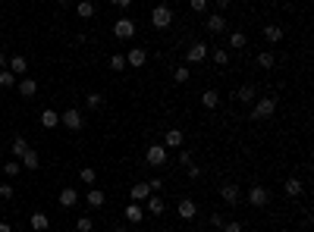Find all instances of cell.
<instances>
[{"instance_id": "9f6ffc18", "label": "cell", "mask_w": 314, "mask_h": 232, "mask_svg": "<svg viewBox=\"0 0 314 232\" xmlns=\"http://www.w3.org/2000/svg\"><path fill=\"white\" fill-rule=\"evenodd\" d=\"M302 232H305V229H302Z\"/></svg>"}, {"instance_id": "8d00e7d4", "label": "cell", "mask_w": 314, "mask_h": 232, "mask_svg": "<svg viewBox=\"0 0 314 232\" xmlns=\"http://www.w3.org/2000/svg\"><path fill=\"white\" fill-rule=\"evenodd\" d=\"M110 69H113V72H123V69H126V57H123V54H113V57H110Z\"/></svg>"}, {"instance_id": "277c9868", "label": "cell", "mask_w": 314, "mask_h": 232, "mask_svg": "<svg viewBox=\"0 0 314 232\" xmlns=\"http://www.w3.org/2000/svg\"><path fill=\"white\" fill-rule=\"evenodd\" d=\"M205 60H208V44H205V41L189 44V50H185V63L195 66V63H205Z\"/></svg>"}, {"instance_id": "4fadbf2b", "label": "cell", "mask_w": 314, "mask_h": 232, "mask_svg": "<svg viewBox=\"0 0 314 232\" xmlns=\"http://www.w3.org/2000/svg\"><path fill=\"white\" fill-rule=\"evenodd\" d=\"M19 163H22V169H38V166H41V154H38L35 148H29V151L19 157Z\"/></svg>"}, {"instance_id": "7dc6e473", "label": "cell", "mask_w": 314, "mask_h": 232, "mask_svg": "<svg viewBox=\"0 0 314 232\" xmlns=\"http://www.w3.org/2000/svg\"><path fill=\"white\" fill-rule=\"evenodd\" d=\"M226 6H230V0H217V13H223Z\"/></svg>"}, {"instance_id": "d6a6232c", "label": "cell", "mask_w": 314, "mask_h": 232, "mask_svg": "<svg viewBox=\"0 0 314 232\" xmlns=\"http://www.w3.org/2000/svg\"><path fill=\"white\" fill-rule=\"evenodd\" d=\"M189 75H192L189 66H176V69H173V82H176V85H182V82H189Z\"/></svg>"}, {"instance_id": "f35d334b", "label": "cell", "mask_w": 314, "mask_h": 232, "mask_svg": "<svg viewBox=\"0 0 314 232\" xmlns=\"http://www.w3.org/2000/svg\"><path fill=\"white\" fill-rule=\"evenodd\" d=\"M223 232H245V223L233 220V223H223Z\"/></svg>"}, {"instance_id": "836d02e7", "label": "cell", "mask_w": 314, "mask_h": 232, "mask_svg": "<svg viewBox=\"0 0 314 232\" xmlns=\"http://www.w3.org/2000/svg\"><path fill=\"white\" fill-rule=\"evenodd\" d=\"M10 148H13V157H16V160H19V157H22V154H25V151H29V141H25V138H13V144H10Z\"/></svg>"}, {"instance_id": "11a10c76", "label": "cell", "mask_w": 314, "mask_h": 232, "mask_svg": "<svg viewBox=\"0 0 314 232\" xmlns=\"http://www.w3.org/2000/svg\"><path fill=\"white\" fill-rule=\"evenodd\" d=\"M60 232H63V229H60Z\"/></svg>"}, {"instance_id": "b9f144b4", "label": "cell", "mask_w": 314, "mask_h": 232, "mask_svg": "<svg viewBox=\"0 0 314 232\" xmlns=\"http://www.w3.org/2000/svg\"><path fill=\"white\" fill-rule=\"evenodd\" d=\"M179 163H182V166H192V151L179 148Z\"/></svg>"}, {"instance_id": "1f68e13d", "label": "cell", "mask_w": 314, "mask_h": 232, "mask_svg": "<svg viewBox=\"0 0 314 232\" xmlns=\"http://www.w3.org/2000/svg\"><path fill=\"white\" fill-rule=\"evenodd\" d=\"M79 179L85 185H95V179H98V173H95V166H82L79 169Z\"/></svg>"}, {"instance_id": "f6af8a7d", "label": "cell", "mask_w": 314, "mask_h": 232, "mask_svg": "<svg viewBox=\"0 0 314 232\" xmlns=\"http://www.w3.org/2000/svg\"><path fill=\"white\" fill-rule=\"evenodd\" d=\"M148 185H151V192H160V188H164V179H151Z\"/></svg>"}, {"instance_id": "44dd1931", "label": "cell", "mask_w": 314, "mask_h": 232, "mask_svg": "<svg viewBox=\"0 0 314 232\" xmlns=\"http://www.w3.org/2000/svg\"><path fill=\"white\" fill-rule=\"evenodd\" d=\"M126 220H129V223H141V220H145V207L129 201V207H126Z\"/></svg>"}, {"instance_id": "52a82bcc", "label": "cell", "mask_w": 314, "mask_h": 232, "mask_svg": "<svg viewBox=\"0 0 314 232\" xmlns=\"http://www.w3.org/2000/svg\"><path fill=\"white\" fill-rule=\"evenodd\" d=\"M220 198H223L230 207H236V204L242 201V188H239V185H233V182H226V185H220Z\"/></svg>"}, {"instance_id": "db71d44e", "label": "cell", "mask_w": 314, "mask_h": 232, "mask_svg": "<svg viewBox=\"0 0 314 232\" xmlns=\"http://www.w3.org/2000/svg\"><path fill=\"white\" fill-rule=\"evenodd\" d=\"M91 3H95V0H91Z\"/></svg>"}, {"instance_id": "5b68a950", "label": "cell", "mask_w": 314, "mask_h": 232, "mask_svg": "<svg viewBox=\"0 0 314 232\" xmlns=\"http://www.w3.org/2000/svg\"><path fill=\"white\" fill-rule=\"evenodd\" d=\"M60 123L70 129V132H79V129L85 126V116H82V110H66V113H60Z\"/></svg>"}, {"instance_id": "ffe728a7", "label": "cell", "mask_w": 314, "mask_h": 232, "mask_svg": "<svg viewBox=\"0 0 314 232\" xmlns=\"http://www.w3.org/2000/svg\"><path fill=\"white\" fill-rule=\"evenodd\" d=\"M57 201H60V207H75V201H79V192H75V188H63Z\"/></svg>"}, {"instance_id": "f907efd6", "label": "cell", "mask_w": 314, "mask_h": 232, "mask_svg": "<svg viewBox=\"0 0 314 232\" xmlns=\"http://www.w3.org/2000/svg\"><path fill=\"white\" fill-rule=\"evenodd\" d=\"M57 3H60V6H72L75 0H57Z\"/></svg>"}, {"instance_id": "8992f818", "label": "cell", "mask_w": 314, "mask_h": 232, "mask_svg": "<svg viewBox=\"0 0 314 232\" xmlns=\"http://www.w3.org/2000/svg\"><path fill=\"white\" fill-rule=\"evenodd\" d=\"M113 35L120 38V41L135 38V22H132V19H126V16H120V19L113 22Z\"/></svg>"}, {"instance_id": "30bf717a", "label": "cell", "mask_w": 314, "mask_h": 232, "mask_svg": "<svg viewBox=\"0 0 314 232\" xmlns=\"http://www.w3.org/2000/svg\"><path fill=\"white\" fill-rule=\"evenodd\" d=\"M176 213H179V220H195V213H198V204H195L192 198H182V201L176 204Z\"/></svg>"}, {"instance_id": "3957f363", "label": "cell", "mask_w": 314, "mask_h": 232, "mask_svg": "<svg viewBox=\"0 0 314 232\" xmlns=\"http://www.w3.org/2000/svg\"><path fill=\"white\" fill-rule=\"evenodd\" d=\"M245 201H248L251 207H267V204H270V192L264 185H251L248 192H245Z\"/></svg>"}, {"instance_id": "7402d4cb", "label": "cell", "mask_w": 314, "mask_h": 232, "mask_svg": "<svg viewBox=\"0 0 314 232\" xmlns=\"http://www.w3.org/2000/svg\"><path fill=\"white\" fill-rule=\"evenodd\" d=\"M201 104H205L208 110H217V107H220V91H214V88H208L205 94H201Z\"/></svg>"}, {"instance_id": "74e56055", "label": "cell", "mask_w": 314, "mask_h": 232, "mask_svg": "<svg viewBox=\"0 0 314 232\" xmlns=\"http://www.w3.org/2000/svg\"><path fill=\"white\" fill-rule=\"evenodd\" d=\"M75 229H79V232H91V229H95V220H91V217H79V220H75Z\"/></svg>"}, {"instance_id": "cb8c5ba5", "label": "cell", "mask_w": 314, "mask_h": 232, "mask_svg": "<svg viewBox=\"0 0 314 232\" xmlns=\"http://www.w3.org/2000/svg\"><path fill=\"white\" fill-rule=\"evenodd\" d=\"M75 13H79V19H91V16H95V3H91V0H79V3H75Z\"/></svg>"}, {"instance_id": "d590c367", "label": "cell", "mask_w": 314, "mask_h": 232, "mask_svg": "<svg viewBox=\"0 0 314 232\" xmlns=\"http://www.w3.org/2000/svg\"><path fill=\"white\" fill-rule=\"evenodd\" d=\"M214 63H217V66H226V63H230V50H226V47H217V50H214Z\"/></svg>"}, {"instance_id": "d4e9b609", "label": "cell", "mask_w": 314, "mask_h": 232, "mask_svg": "<svg viewBox=\"0 0 314 232\" xmlns=\"http://www.w3.org/2000/svg\"><path fill=\"white\" fill-rule=\"evenodd\" d=\"M41 126H44V129L60 126V113H57V110H44V113H41Z\"/></svg>"}, {"instance_id": "ac0fdd59", "label": "cell", "mask_w": 314, "mask_h": 232, "mask_svg": "<svg viewBox=\"0 0 314 232\" xmlns=\"http://www.w3.org/2000/svg\"><path fill=\"white\" fill-rule=\"evenodd\" d=\"M16 88H19L22 98H35V94H38V82L35 79H19V82H16Z\"/></svg>"}, {"instance_id": "7bdbcfd3", "label": "cell", "mask_w": 314, "mask_h": 232, "mask_svg": "<svg viewBox=\"0 0 314 232\" xmlns=\"http://www.w3.org/2000/svg\"><path fill=\"white\" fill-rule=\"evenodd\" d=\"M223 217H220V213H214V217H210V226H214V229H223Z\"/></svg>"}, {"instance_id": "60d3db41", "label": "cell", "mask_w": 314, "mask_h": 232, "mask_svg": "<svg viewBox=\"0 0 314 232\" xmlns=\"http://www.w3.org/2000/svg\"><path fill=\"white\" fill-rule=\"evenodd\" d=\"M10 198H13V185L3 182V185H0V201H10Z\"/></svg>"}, {"instance_id": "484cf974", "label": "cell", "mask_w": 314, "mask_h": 232, "mask_svg": "<svg viewBox=\"0 0 314 232\" xmlns=\"http://www.w3.org/2000/svg\"><path fill=\"white\" fill-rule=\"evenodd\" d=\"M264 41H270V44L283 41V29L279 25H264Z\"/></svg>"}, {"instance_id": "7a4b0ae2", "label": "cell", "mask_w": 314, "mask_h": 232, "mask_svg": "<svg viewBox=\"0 0 314 232\" xmlns=\"http://www.w3.org/2000/svg\"><path fill=\"white\" fill-rule=\"evenodd\" d=\"M170 22H173V10H170L167 3H157L154 10H151V25H154V29H170Z\"/></svg>"}, {"instance_id": "bcb514c9", "label": "cell", "mask_w": 314, "mask_h": 232, "mask_svg": "<svg viewBox=\"0 0 314 232\" xmlns=\"http://www.w3.org/2000/svg\"><path fill=\"white\" fill-rule=\"evenodd\" d=\"M185 173H189V179H198V176H201V166H189Z\"/></svg>"}, {"instance_id": "816d5d0a", "label": "cell", "mask_w": 314, "mask_h": 232, "mask_svg": "<svg viewBox=\"0 0 314 232\" xmlns=\"http://www.w3.org/2000/svg\"><path fill=\"white\" fill-rule=\"evenodd\" d=\"M113 232H129V229H113Z\"/></svg>"}, {"instance_id": "f1b7e54d", "label": "cell", "mask_w": 314, "mask_h": 232, "mask_svg": "<svg viewBox=\"0 0 314 232\" xmlns=\"http://www.w3.org/2000/svg\"><path fill=\"white\" fill-rule=\"evenodd\" d=\"M101 104H104V94H101V91H91V94H85V107H88V110H98Z\"/></svg>"}, {"instance_id": "ab89813d", "label": "cell", "mask_w": 314, "mask_h": 232, "mask_svg": "<svg viewBox=\"0 0 314 232\" xmlns=\"http://www.w3.org/2000/svg\"><path fill=\"white\" fill-rule=\"evenodd\" d=\"M189 6H192V13H205L208 10V0H189Z\"/></svg>"}, {"instance_id": "9c48e42d", "label": "cell", "mask_w": 314, "mask_h": 232, "mask_svg": "<svg viewBox=\"0 0 314 232\" xmlns=\"http://www.w3.org/2000/svg\"><path fill=\"white\" fill-rule=\"evenodd\" d=\"M205 29L210 32V35H223V32H226V16H220V13L208 16V19H205Z\"/></svg>"}, {"instance_id": "f5cc1de1", "label": "cell", "mask_w": 314, "mask_h": 232, "mask_svg": "<svg viewBox=\"0 0 314 232\" xmlns=\"http://www.w3.org/2000/svg\"><path fill=\"white\" fill-rule=\"evenodd\" d=\"M170 232H176V229H170Z\"/></svg>"}, {"instance_id": "f546056e", "label": "cell", "mask_w": 314, "mask_h": 232, "mask_svg": "<svg viewBox=\"0 0 314 232\" xmlns=\"http://www.w3.org/2000/svg\"><path fill=\"white\" fill-rule=\"evenodd\" d=\"M16 82L19 79H16L10 69H0V88H16Z\"/></svg>"}, {"instance_id": "6da1fadb", "label": "cell", "mask_w": 314, "mask_h": 232, "mask_svg": "<svg viewBox=\"0 0 314 232\" xmlns=\"http://www.w3.org/2000/svg\"><path fill=\"white\" fill-rule=\"evenodd\" d=\"M274 113H277V98H258V104L251 107V116L248 119L261 123V119H270Z\"/></svg>"}, {"instance_id": "83f0119b", "label": "cell", "mask_w": 314, "mask_h": 232, "mask_svg": "<svg viewBox=\"0 0 314 232\" xmlns=\"http://www.w3.org/2000/svg\"><path fill=\"white\" fill-rule=\"evenodd\" d=\"M258 66H261V69H274V66H277V57L270 54V50H261V54H258Z\"/></svg>"}, {"instance_id": "ba28073f", "label": "cell", "mask_w": 314, "mask_h": 232, "mask_svg": "<svg viewBox=\"0 0 314 232\" xmlns=\"http://www.w3.org/2000/svg\"><path fill=\"white\" fill-rule=\"evenodd\" d=\"M145 160L151 163V166H164L167 163V148L164 144H151V148L145 151Z\"/></svg>"}, {"instance_id": "681fc988", "label": "cell", "mask_w": 314, "mask_h": 232, "mask_svg": "<svg viewBox=\"0 0 314 232\" xmlns=\"http://www.w3.org/2000/svg\"><path fill=\"white\" fill-rule=\"evenodd\" d=\"M0 232H13V229H10V223H0Z\"/></svg>"}, {"instance_id": "d6986e66", "label": "cell", "mask_w": 314, "mask_h": 232, "mask_svg": "<svg viewBox=\"0 0 314 232\" xmlns=\"http://www.w3.org/2000/svg\"><path fill=\"white\" fill-rule=\"evenodd\" d=\"M85 201H88V207H104V204H107V195L98 192V188L91 185V192H85Z\"/></svg>"}, {"instance_id": "8fae6325", "label": "cell", "mask_w": 314, "mask_h": 232, "mask_svg": "<svg viewBox=\"0 0 314 232\" xmlns=\"http://www.w3.org/2000/svg\"><path fill=\"white\" fill-rule=\"evenodd\" d=\"M148 195H151V185H148V182H135V185L129 188V201H132V204L148 201Z\"/></svg>"}, {"instance_id": "7c38bea8", "label": "cell", "mask_w": 314, "mask_h": 232, "mask_svg": "<svg viewBox=\"0 0 314 232\" xmlns=\"http://www.w3.org/2000/svg\"><path fill=\"white\" fill-rule=\"evenodd\" d=\"M6 69H10L16 79H19V75H25L29 72V60H25L22 54H16V57H10V63H6Z\"/></svg>"}, {"instance_id": "2e32d148", "label": "cell", "mask_w": 314, "mask_h": 232, "mask_svg": "<svg viewBox=\"0 0 314 232\" xmlns=\"http://www.w3.org/2000/svg\"><path fill=\"white\" fill-rule=\"evenodd\" d=\"M145 207H148V213H151V217H160V213L167 210V204H164V198H160V195H148Z\"/></svg>"}, {"instance_id": "9a60e30c", "label": "cell", "mask_w": 314, "mask_h": 232, "mask_svg": "<svg viewBox=\"0 0 314 232\" xmlns=\"http://www.w3.org/2000/svg\"><path fill=\"white\" fill-rule=\"evenodd\" d=\"M145 60H148L145 47H132L129 54H126V66H145Z\"/></svg>"}, {"instance_id": "4316f807", "label": "cell", "mask_w": 314, "mask_h": 232, "mask_svg": "<svg viewBox=\"0 0 314 232\" xmlns=\"http://www.w3.org/2000/svg\"><path fill=\"white\" fill-rule=\"evenodd\" d=\"M236 100H239V104H251L254 100V85H242V88L236 91Z\"/></svg>"}, {"instance_id": "ee69618b", "label": "cell", "mask_w": 314, "mask_h": 232, "mask_svg": "<svg viewBox=\"0 0 314 232\" xmlns=\"http://www.w3.org/2000/svg\"><path fill=\"white\" fill-rule=\"evenodd\" d=\"M110 3H113V6H120V10H129V6H132V0H110Z\"/></svg>"}, {"instance_id": "4dcf8cb0", "label": "cell", "mask_w": 314, "mask_h": 232, "mask_svg": "<svg viewBox=\"0 0 314 232\" xmlns=\"http://www.w3.org/2000/svg\"><path fill=\"white\" fill-rule=\"evenodd\" d=\"M19 169H22V163H19V160L3 163V176H6V179H16V176H19Z\"/></svg>"}, {"instance_id": "5bb4252c", "label": "cell", "mask_w": 314, "mask_h": 232, "mask_svg": "<svg viewBox=\"0 0 314 232\" xmlns=\"http://www.w3.org/2000/svg\"><path fill=\"white\" fill-rule=\"evenodd\" d=\"M182 144H185L182 129H170V132L164 135V148H182Z\"/></svg>"}, {"instance_id": "603a6c76", "label": "cell", "mask_w": 314, "mask_h": 232, "mask_svg": "<svg viewBox=\"0 0 314 232\" xmlns=\"http://www.w3.org/2000/svg\"><path fill=\"white\" fill-rule=\"evenodd\" d=\"M283 192L289 195V198H299V195H302V179L289 176V179H286V185H283Z\"/></svg>"}, {"instance_id": "c3c4849f", "label": "cell", "mask_w": 314, "mask_h": 232, "mask_svg": "<svg viewBox=\"0 0 314 232\" xmlns=\"http://www.w3.org/2000/svg\"><path fill=\"white\" fill-rule=\"evenodd\" d=\"M6 63H10V57H6V54H0V69H6Z\"/></svg>"}, {"instance_id": "e575fe53", "label": "cell", "mask_w": 314, "mask_h": 232, "mask_svg": "<svg viewBox=\"0 0 314 232\" xmlns=\"http://www.w3.org/2000/svg\"><path fill=\"white\" fill-rule=\"evenodd\" d=\"M245 44H248V41H245L242 32H233V35H230V47H233V50H242Z\"/></svg>"}, {"instance_id": "e0dca14e", "label": "cell", "mask_w": 314, "mask_h": 232, "mask_svg": "<svg viewBox=\"0 0 314 232\" xmlns=\"http://www.w3.org/2000/svg\"><path fill=\"white\" fill-rule=\"evenodd\" d=\"M29 226L35 229V232H44V229L50 226V217H47V213H41V210H35V213L29 217Z\"/></svg>"}]
</instances>
